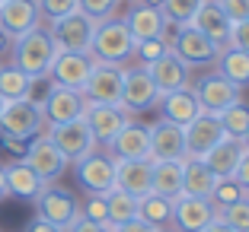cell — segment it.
Masks as SVG:
<instances>
[{"label": "cell", "instance_id": "1", "mask_svg": "<svg viewBox=\"0 0 249 232\" xmlns=\"http://www.w3.org/2000/svg\"><path fill=\"white\" fill-rule=\"evenodd\" d=\"M10 54H13V67H19L26 77H32V80H45V77H48V67H52V61H54V54H58V45H54V38L48 35V29L36 26L32 32L13 38Z\"/></svg>", "mask_w": 249, "mask_h": 232}, {"label": "cell", "instance_id": "2", "mask_svg": "<svg viewBox=\"0 0 249 232\" xmlns=\"http://www.w3.org/2000/svg\"><path fill=\"white\" fill-rule=\"evenodd\" d=\"M134 38L124 26V19H99L96 22V32H93V42H89V58L96 64H128L134 58Z\"/></svg>", "mask_w": 249, "mask_h": 232}, {"label": "cell", "instance_id": "3", "mask_svg": "<svg viewBox=\"0 0 249 232\" xmlns=\"http://www.w3.org/2000/svg\"><path fill=\"white\" fill-rule=\"evenodd\" d=\"M42 127H45L42 105L32 102V99H13L0 111V137L32 140V137L42 134Z\"/></svg>", "mask_w": 249, "mask_h": 232}, {"label": "cell", "instance_id": "4", "mask_svg": "<svg viewBox=\"0 0 249 232\" xmlns=\"http://www.w3.org/2000/svg\"><path fill=\"white\" fill-rule=\"evenodd\" d=\"M169 51L182 61L185 67H211L217 61L220 48L195 26H176V35L169 38Z\"/></svg>", "mask_w": 249, "mask_h": 232}, {"label": "cell", "instance_id": "5", "mask_svg": "<svg viewBox=\"0 0 249 232\" xmlns=\"http://www.w3.org/2000/svg\"><path fill=\"white\" fill-rule=\"evenodd\" d=\"M96 32V19H89L87 13L73 10V13L61 16V19L52 22L48 35L54 38L58 51H77V54H89V42H93Z\"/></svg>", "mask_w": 249, "mask_h": 232}, {"label": "cell", "instance_id": "6", "mask_svg": "<svg viewBox=\"0 0 249 232\" xmlns=\"http://www.w3.org/2000/svg\"><path fill=\"white\" fill-rule=\"evenodd\" d=\"M160 102V89L154 86L150 73L144 67H124L122 73V108L128 115H141L150 111Z\"/></svg>", "mask_w": 249, "mask_h": 232}, {"label": "cell", "instance_id": "7", "mask_svg": "<svg viewBox=\"0 0 249 232\" xmlns=\"http://www.w3.org/2000/svg\"><path fill=\"white\" fill-rule=\"evenodd\" d=\"M48 140L58 146V153L67 162H80L83 156H89V153L99 146L93 140V134H89V127H87L83 118L67 121V124H52V127H48Z\"/></svg>", "mask_w": 249, "mask_h": 232}, {"label": "cell", "instance_id": "8", "mask_svg": "<svg viewBox=\"0 0 249 232\" xmlns=\"http://www.w3.org/2000/svg\"><path fill=\"white\" fill-rule=\"evenodd\" d=\"M36 217L45 219V223H52V226H58L61 232H67V226L80 217V203H77V197H73L71 191L45 185V191L36 197Z\"/></svg>", "mask_w": 249, "mask_h": 232}, {"label": "cell", "instance_id": "9", "mask_svg": "<svg viewBox=\"0 0 249 232\" xmlns=\"http://www.w3.org/2000/svg\"><path fill=\"white\" fill-rule=\"evenodd\" d=\"M42 105V118L45 124L52 127V124H67V121H77L83 118L87 111V99H83L80 89H67V86H54L45 93V99L38 102Z\"/></svg>", "mask_w": 249, "mask_h": 232}, {"label": "cell", "instance_id": "10", "mask_svg": "<svg viewBox=\"0 0 249 232\" xmlns=\"http://www.w3.org/2000/svg\"><path fill=\"white\" fill-rule=\"evenodd\" d=\"M73 172H77V182L87 194H109L115 188V159L109 153H89L80 162H73Z\"/></svg>", "mask_w": 249, "mask_h": 232}, {"label": "cell", "instance_id": "11", "mask_svg": "<svg viewBox=\"0 0 249 232\" xmlns=\"http://www.w3.org/2000/svg\"><path fill=\"white\" fill-rule=\"evenodd\" d=\"M22 162H26L29 169H36V175L42 178L45 185L58 182L61 175H64V169L71 166V162H67L64 156L58 153V146L48 140V134H38V137H32V140H29Z\"/></svg>", "mask_w": 249, "mask_h": 232}, {"label": "cell", "instance_id": "12", "mask_svg": "<svg viewBox=\"0 0 249 232\" xmlns=\"http://www.w3.org/2000/svg\"><path fill=\"white\" fill-rule=\"evenodd\" d=\"M147 131H150V159L154 162H185V127L160 118V121L147 124Z\"/></svg>", "mask_w": 249, "mask_h": 232}, {"label": "cell", "instance_id": "13", "mask_svg": "<svg viewBox=\"0 0 249 232\" xmlns=\"http://www.w3.org/2000/svg\"><path fill=\"white\" fill-rule=\"evenodd\" d=\"M122 73L118 64H96L87 86L80 89L89 105H122Z\"/></svg>", "mask_w": 249, "mask_h": 232}, {"label": "cell", "instance_id": "14", "mask_svg": "<svg viewBox=\"0 0 249 232\" xmlns=\"http://www.w3.org/2000/svg\"><path fill=\"white\" fill-rule=\"evenodd\" d=\"M192 93H195V99H198V105H201L205 115H220L227 105H233L240 99V89L233 83H227L217 70L201 73L195 80V86H192Z\"/></svg>", "mask_w": 249, "mask_h": 232}, {"label": "cell", "instance_id": "15", "mask_svg": "<svg viewBox=\"0 0 249 232\" xmlns=\"http://www.w3.org/2000/svg\"><path fill=\"white\" fill-rule=\"evenodd\" d=\"M96 61L89 54H77V51H58L48 67V80L54 86H67V89H83L93 73Z\"/></svg>", "mask_w": 249, "mask_h": 232}, {"label": "cell", "instance_id": "16", "mask_svg": "<svg viewBox=\"0 0 249 232\" xmlns=\"http://www.w3.org/2000/svg\"><path fill=\"white\" fill-rule=\"evenodd\" d=\"M217 217L211 203L205 197H185L179 194L173 201V213H169V223H173V232H205V226Z\"/></svg>", "mask_w": 249, "mask_h": 232}, {"label": "cell", "instance_id": "17", "mask_svg": "<svg viewBox=\"0 0 249 232\" xmlns=\"http://www.w3.org/2000/svg\"><path fill=\"white\" fill-rule=\"evenodd\" d=\"M220 140H224V127L217 115L201 111L192 124H185V159H205Z\"/></svg>", "mask_w": 249, "mask_h": 232}, {"label": "cell", "instance_id": "18", "mask_svg": "<svg viewBox=\"0 0 249 232\" xmlns=\"http://www.w3.org/2000/svg\"><path fill=\"white\" fill-rule=\"evenodd\" d=\"M83 121H87L89 134H93L96 143H109L124 124L131 121V115L122 108V105H89L87 102V111H83Z\"/></svg>", "mask_w": 249, "mask_h": 232}, {"label": "cell", "instance_id": "19", "mask_svg": "<svg viewBox=\"0 0 249 232\" xmlns=\"http://www.w3.org/2000/svg\"><path fill=\"white\" fill-rule=\"evenodd\" d=\"M106 146L112 159H150V131L147 124L128 121Z\"/></svg>", "mask_w": 249, "mask_h": 232}, {"label": "cell", "instance_id": "20", "mask_svg": "<svg viewBox=\"0 0 249 232\" xmlns=\"http://www.w3.org/2000/svg\"><path fill=\"white\" fill-rule=\"evenodd\" d=\"M42 22L36 0H3L0 3V29L10 38H19L26 32H32Z\"/></svg>", "mask_w": 249, "mask_h": 232}, {"label": "cell", "instance_id": "21", "mask_svg": "<svg viewBox=\"0 0 249 232\" xmlns=\"http://www.w3.org/2000/svg\"><path fill=\"white\" fill-rule=\"evenodd\" d=\"M144 70L150 73V80H154V86L160 89V95L163 93H176V89H182V86H192L189 67H185L173 51H166L160 61H154V64H147Z\"/></svg>", "mask_w": 249, "mask_h": 232}, {"label": "cell", "instance_id": "22", "mask_svg": "<svg viewBox=\"0 0 249 232\" xmlns=\"http://www.w3.org/2000/svg\"><path fill=\"white\" fill-rule=\"evenodd\" d=\"M189 26H195L201 35H208L217 48H227L230 45V29H233V22H230L227 13L217 7V0H205V3L198 7V13L192 16Z\"/></svg>", "mask_w": 249, "mask_h": 232}, {"label": "cell", "instance_id": "23", "mask_svg": "<svg viewBox=\"0 0 249 232\" xmlns=\"http://www.w3.org/2000/svg\"><path fill=\"white\" fill-rule=\"evenodd\" d=\"M157 105H160V115L166 118V121L179 124V127L192 124L198 115H201V105H198L192 86H182V89H176V93H163Z\"/></svg>", "mask_w": 249, "mask_h": 232}, {"label": "cell", "instance_id": "24", "mask_svg": "<svg viewBox=\"0 0 249 232\" xmlns=\"http://www.w3.org/2000/svg\"><path fill=\"white\" fill-rule=\"evenodd\" d=\"M124 26L131 32L134 42H147V38H163L166 35V19L157 7H144V3H134L128 13H124Z\"/></svg>", "mask_w": 249, "mask_h": 232}, {"label": "cell", "instance_id": "25", "mask_svg": "<svg viewBox=\"0 0 249 232\" xmlns=\"http://www.w3.org/2000/svg\"><path fill=\"white\" fill-rule=\"evenodd\" d=\"M115 188L134 197L150 194V159H115Z\"/></svg>", "mask_w": 249, "mask_h": 232}, {"label": "cell", "instance_id": "26", "mask_svg": "<svg viewBox=\"0 0 249 232\" xmlns=\"http://www.w3.org/2000/svg\"><path fill=\"white\" fill-rule=\"evenodd\" d=\"M3 175H7V191H10V197L36 201V197L45 191V182L36 175V169H29L22 159L7 162V166H3Z\"/></svg>", "mask_w": 249, "mask_h": 232}, {"label": "cell", "instance_id": "27", "mask_svg": "<svg viewBox=\"0 0 249 232\" xmlns=\"http://www.w3.org/2000/svg\"><path fill=\"white\" fill-rule=\"evenodd\" d=\"M243 140H233V137H224L217 146H214L211 153H208L205 159V166L211 169L217 178H227V175H233L236 172V166H240V159H243Z\"/></svg>", "mask_w": 249, "mask_h": 232}, {"label": "cell", "instance_id": "28", "mask_svg": "<svg viewBox=\"0 0 249 232\" xmlns=\"http://www.w3.org/2000/svg\"><path fill=\"white\" fill-rule=\"evenodd\" d=\"M150 194L176 201L182 194V162H154L150 159Z\"/></svg>", "mask_w": 249, "mask_h": 232}, {"label": "cell", "instance_id": "29", "mask_svg": "<svg viewBox=\"0 0 249 232\" xmlns=\"http://www.w3.org/2000/svg\"><path fill=\"white\" fill-rule=\"evenodd\" d=\"M217 73L224 77L227 83H233L236 89H246L249 86V54L246 51H240V48H220V54H217Z\"/></svg>", "mask_w": 249, "mask_h": 232}, {"label": "cell", "instance_id": "30", "mask_svg": "<svg viewBox=\"0 0 249 232\" xmlns=\"http://www.w3.org/2000/svg\"><path fill=\"white\" fill-rule=\"evenodd\" d=\"M214 182H217V175L205 166L201 159H185L182 162V194L185 197H205L214 191Z\"/></svg>", "mask_w": 249, "mask_h": 232}, {"label": "cell", "instance_id": "31", "mask_svg": "<svg viewBox=\"0 0 249 232\" xmlns=\"http://www.w3.org/2000/svg\"><path fill=\"white\" fill-rule=\"evenodd\" d=\"M106 207H109V223L112 226H122L128 219H138V207H141V197L128 194L122 188H112L106 194Z\"/></svg>", "mask_w": 249, "mask_h": 232}, {"label": "cell", "instance_id": "32", "mask_svg": "<svg viewBox=\"0 0 249 232\" xmlns=\"http://www.w3.org/2000/svg\"><path fill=\"white\" fill-rule=\"evenodd\" d=\"M32 77H26V73L19 70V67H0V95L7 102H13V99H32Z\"/></svg>", "mask_w": 249, "mask_h": 232}, {"label": "cell", "instance_id": "33", "mask_svg": "<svg viewBox=\"0 0 249 232\" xmlns=\"http://www.w3.org/2000/svg\"><path fill=\"white\" fill-rule=\"evenodd\" d=\"M220 127H224V137H233V140H243L249 131V102L236 99L233 105H227V108L217 115Z\"/></svg>", "mask_w": 249, "mask_h": 232}, {"label": "cell", "instance_id": "34", "mask_svg": "<svg viewBox=\"0 0 249 232\" xmlns=\"http://www.w3.org/2000/svg\"><path fill=\"white\" fill-rule=\"evenodd\" d=\"M249 197V191L243 188L240 182H236L233 175H227V178H217V182H214V191L211 194H208V203H211L214 210H227L230 203H236V201H246Z\"/></svg>", "mask_w": 249, "mask_h": 232}, {"label": "cell", "instance_id": "35", "mask_svg": "<svg viewBox=\"0 0 249 232\" xmlns=\"http://www.w3.org/2000/svg\"><path fill=\"white\" fill-rule=\"evenodd\" d=\"M169 213H173V201H169V197H163V194H144L141 197L138 219H144V223L163 229V226L169 223Z\"/></svg>", "mask_w": 249, "mask_h": 232}, {"label": "cell", "instance_id": "36", "mask_svg": "<svg viewBox=\"0 0 249 232\" xmlns=\"http://www.w3.org/2000/svg\"><path fill=\"white\" fill-rule=\"evenodd\" d=\"M201 3H205V0H163L160 13H163V19H166V26H189Z\"/></svg>", "mask_w": 249, "mask_h": 232}, {"label": "cell", "instance_id": "37", "mask_svg": "<svg viewBox=\"0 0 249 232\" xmlns=\"http://www.w3.org/2000/svg\"><path fill=\"white\" fill-rule=\"evenodd\" d=\"M217 217L224 219V223H227L233 232H249V197H246V201L230 203L227 210H220Z\"/></svg>", "mask_w": 249, "mask_h": 232}, {"label": "cell", "instance_id": "38", "mask_svg": "<svg viewBox=\"0 0 249 232\" xmlns=\"http://www.w3.org/2000/svg\"><path fill=\"white\" fill-rule=\"evenodd\" d=\"M166 51H169L166 35H163V38H147V42H138V45H134V58L147 67V64H154V61H160Z\"/></svg>", "mask_w": 249, "mask_h": 232}, {"label": "cell", "instance_id": "39", "mask_svg": "<svg viewBox=\"0 0 249 232\" xmlns=\"http://www.w3.org/2000/svg\"><path fill=\"white\" fill-rule=\"evenodd\" d=\"M122 3V0H77V10L80 13H87L89 19H109V16H115V7Z\"/></svg>", "mask_w": 249, "mask_h": 232}, {"label": "cell", "instance_id": "40", "mask_svg": "<svg viewBox=\"0 0 249 232\" xmlns=\"http://www.w3.org/2000/svg\"><path fill=\"white\" fill-rule=\"evenodd\" d=\"M80 217L93 219V223H109V207H106V194H87L80 207Z\"/></svg>", "mask_w": 249, "mask_h": 232}, {"label": "cell", "instance_id": "41", "mask_svg": "<svg viewBox=\"0 0 249 232\" xmlns=\"http://www.w3.org/2000/svg\"><path fill=\"white\" fill-rule=\"evenodd\" d=\"M36 3H38L42 19H48V22H54V19H61V16L77 10V0H36Z\"/></svg>", "mask_w": 249, "mask_h": 232}, {"label": "cell", "instance_id": "42", "mask_svg": "<svg viewBox=\"0 0 249 232\" xmlns=\"http://www.w3.org/2000/svg\"><path fill=\"white\" fill-rule=\"evenodd\" d=\"M217 7L227 13L230 22H243L249 19V0H217Z\"/></svg>", "mask_w": 249, "mask_h": 232}, {"label": "cell", "instance_id": "43", "mask_svg": "<svg viewBox=\"0 0 249 232\" xmlns=\"http://www.w3.org/2000/svg\"><path fill=\"white\" fill-rule=\"evenodd\" d=\"M230 48H240L249 54V19L233 22V29H230Z\"/></svg>", "mask_w": 249, "mask_h": 232}, {"label": "cell", "instance_id": "44", "mask_svg": "<svg viewBox=\"0 0 249 232\" xmlns=\"http://www.w3.org/2000/svg\"><path fill=\"white\" fill-rule=\"evenodd\" d=\"M67 232H115V226L112 223H93V219H87V217H77L67 226Z\"/></svg>", "mask_w": 249, "mask_h": 232}, {"label": "cell", "instance_id": "45", "mask_svg": "<svg viewBox=\"0 0 249 232\" xmlns=\"http://www.w3.org/2000/svg\"><path fill=\"white\" fill-rule=\"evenodd\" d=\"M115 232H157V226L144 223V219H128V223L115 226Z\"/></svg>", "mask_w": 249, "mask_h": 232}, {"label": "cell", "instance_id": "46", "mask_svg": "<svg viewBox=\"0 0 249 232\" xmlns=\"http://www.w3.org/2000/svg\"><path fill=\"white\" fill-rule=\"evenodd\" d=\"M233 178H236V182H240L243 188L249 191V153H243V159H240V166H236Z\"/></svg>", "mask_w": 249, "mask_h": 232}, {"label": "cell", "instance_id": "47", "mask_svg": "<svg viewBox=\"0 0 249 232\" xmlns=\"http://www.w3.org/2000/svg\"><path fill=\"white\" fill-rule=\"evenodd\" d=\"M0 140H3V146H7L10 153H16L19 159L26 156V146H29V140H13V137H0Z\"/></svg>", "mask_w": 249, "mask_h": 232}, {"label": "cell", "instance_id": "48", "mask_svg": "<svg viewBox=\"0 0 249 232\" xmlns=\"http://www.w3.org/2000/svg\"><path fill=\"white\" fill-rule=\"evenodd\" d=\"M26 232H61V229H58V226H52V223H45V219H38V217H36L29 226H26Z\"/></svg>", "mask_w": 249, "mask_h": 232}, {"label": "cell", "instance_id": "49", "mask_svg": "<svg viewBox=\"0 0 249 232\" xmlns=\"http://www.w3.org/2000/svg\"><path fill=\"white\" fill-rule=\"evenodd\" d=\"M205 232H233V229H230V226H227V223H224V219H220V217H214V219H211V223H208V226H205Z\"/></svg>", "mask_w": 249, "mask_h": 232}, {"label": "cell", "instance_id": "50", "mask_svg": "<svg viewBox=\"0 0 249 232\" xmlns=\"http://www.w3.org/2000/svg\"><path fill=\"white\" fill-rule=\"evenodd\" d=\"M10 48H13V38H10L7 32L0 29V54H3V51H10Z\"/></svg>", "mask_w": 249, "mask_h": 232}, {"label": "cell", "instance_id": "51", "mask_svg": "<svg viewBox=\"0 0 249 232\" xmlns=\"http://www.w3.org/2000/svg\"><path fill=\"white\" fill-rule=\"evenodd\" d=\"M10 191H7V175H3V166H0V201H7Z\"/></svg>", "mask_w": 249, "mask_h": 232}, {"label": "cell", "instance_id": "52", "mask_svg": "<svg viewBox=\"0 0 249 232\" xmlns=\"http://www.w3.org/2000/svg\"><path fill=\"white\" fill-rule=\"evenodd\" d=\"M134 3H144V7H157V10L163 7V0H134Z\"/></svg>", "mask_w": 249, "mask_h": 232}, {"label": "cell", "instance_id": "53", "mask_svg": "<svg viewBox=\"0 0 249 232\" xmlns=\"http://www.w3.org/2000/svg\"><path fill=\"white\" fill-rule=\"evenodd\" d=\"M243 150L249 153V131H246V137H243Z\"/></svg>", "mask_w": 249, "mask_h": 232}, {"label": "cell", "instance_id": "54", "mask_svg": "<svg viewBox=\"0 0 249 232\" xmlns=\"http://www.w3.org/2000/svg\"><path fill=\"white\" fill-rule=\"evenodd\" d=\"M3 105H7V99H3V95H0V111H3Z\"/></svg>", "mask_w": 249, "mask_h": 232}, {"label": "cell", "instance_id": "55", "mask_svg": "<svg viewBox=\"0 0 249 232\" xmlns=\"http://www.w3.org/2000/svg\"><path fill=\"white\" fill-rule=\"evenodd\" d=\"M157 232H173V229H166V226H163V229H157Z\"/></svg>", "mask_w": 249, "mask_h": 232}, {"label": "cell", "instance_id": "56", "mask_svg": "<svg viewBox=\"0 0 249 232\" xmlns=\"http://www.w3.org/2000/svg\"><path fill=\"white\" fill-rule=\"evenodd\" d=\"M0 3H3V0H0Z\"/></svg>", "mask_w": 249, "mask_h": 232}]
</instances>
